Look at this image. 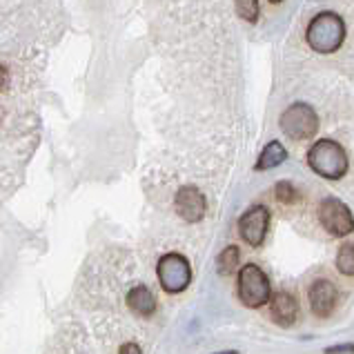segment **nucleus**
Returning a JSON list of instances; mask_svg holds the SVG:
<instances>
[{
  "instance_id": "f257e3e1",
  "label": "nucleus",
  "mask_w": 354,
  "mask_h": 354,
  "mask_svg": "<svg viewBox=\"0 0 354 354\" xmlns=\"http://www.w3.org/2000/svg\"><path fill=\"white\" fill-rule=\"evenodd\" d=\"M308 165L328 180H339L348 174V154L337 140L321 138L308 149Z\"/></svg>"
},
{
  "instance_id": "f03ea898",
  "label": "nucleus",
  "mask_w": 354,
  "mask_h": 354,
  "mask_svg": "<svg viewBox=\"0 0 354 354\" xmlns=\"http://www.w3.org/2000/svg\"><path fill=\"white\" fill-rule=\"evenodd\" d=\"M308 45L319 54H332L346 40V25L335 12H323L315 16L308 25Z\"/></svg>"
},
{
  "instance_id": "7ed1b4c3",
  "label": "nucleus",
  "mask_w": 354,
  "mask_h": 354,
  "mask_svg": "<svg viewBox=\"0 0 354 354\" xmlns=\"http://www.w3.org/2000/svg\"><path fill=\"white\" fill-rule=\"evenodd\" d=\"M236 292L245 308L259 310L268 306L272 299V286L268 274L254 263H245L236 274Z\"/></svg>"
},
{
  "instance_id": "20e7f679",
  "label": "nucleus",
  "mask_w": 354,
  "mask_h": 354,
  "mask_svg": "<svg viewBox=\"0 0 354 354\" xmlns=\"http://www.w3.org/2000/svg\"><path fill=\"white\" fill-rule=\"evenodd\" d=\"M156 274H158L160 288L169 292V295H178V292L189 288L192 266L183 254H178V252H167V254L158 259Z\"/></svg>"
},
{
  "instance_id": "39448f33",
  "label": "nucleus",
  "mask_w": 354,
  "mask_h": 354,
  "mask_svg": "<svg viewBox=\"0 0 354 354\" xmlns=\"http://www.w3.org/2000/svg\"><path fill=\"white\" fill-rule=\"evenodd\" d=\"M317 216H319V223L321 227L328 232V234L343 239L354 232V216L350 207L343 203L341 198L337 196H326L319 203L317 209Z\"/></svg>"
},
{
  "instance_id": "423d86ee",
  "label": "nucleus",
  "mask_w": 354,
  "mask_h": 354,
  "mask_svg": "<svg viewBox=\"0 0 354 354\" xmlns=\"http://www.w3.org/2000/svg\"><path fill=\"white\" fill-rule=\"evenodd\" d=\"M279 125L283 134L292 140H308L317 134L319 129V116L317 112L306 103H295L290 105L286 112L281 114Z\"/></svg>"
},
{
  "instance_id": "0eeeda50",
  "label": "nucleus",
  "mask_w": 354,
  "mask_h": 354,
  "mask_svg": "<svg viewBox=\"0 0 354 354\" xmlns=\"http://www.w3.org/2000/svg\"><path fill=\"white\" fill-rule=\"evenodd\" d=\"M270 227V212L266 205H252L239 221V234L250 248H259L266 241Z\"/></svg>"
},
{
  "instance_id": "6e6552de",
  "label": "nucleus",
  "mask_w": 354,
  "mask_h": 354,
  "mask_svg": "<svg viewBox=\"0 0 354 354\" xmlns=\"http://www.w3.org/2000/svg\"><path fill=\"white\" fill-rule=\"evenodd\" d=\"M174 209L176 214L187 221V223H198L207 212V201L203 196V192L194 185H185L176 192L174 198Z\"/></svg>"
},
{
  "instance_id": "1a4fd4ad",
  "label": "nucleus",
  "mask_w": 354,
  "mask_h": 354,
  "mask_svg": "<svg viewBox=\"0 0 354 354\" xmlns=\"http://www.w3.org/2000/svg\"><path fill=\"white\" fill-rule=\"evenodd\" d=\"M337 301H339L337 288H335V283L328 279H317L308 290L310 310H312V315L319 319L332 317V312L337 308Z\"/></svg>"
},
{
  "instance_id": "9d476101",
  "label": "nucleus",
  "mask_w": 354,
  "mask_h": 354,
  "mask_svg": "<svg viewBox=\"0 0 354 354\" xmlns=\"http://www.w3.org/2000/svg\"><path fill=\"white\" fill-rule=\"evenodd\" d=\"M268 306H270L272 319L283 328L292 326V323L299 319V301L295 295H290V292H277V295H272Z\"/></svg>"
},
{
  "instance_id": "9b49d317",
  "label": "nucleus",
  "mask_w": 354,
  "mask_h": 354,
  "mask_svg": "<svg viewBox=\"0 0 354 354\" xmlns=\"http://www.w3.org/2000/svg\"><path fill=\"white\" fill-rule=\"evenodd\" d=\"M127 306L129 310L138 317H151L156 312V299L151 295V290L145 286H136L129 290L127 295Z\"/></svg>"
},
{
  "instance_id": "f8f14e48",
  "label": "nucleus",
  "mask_w": 354,
  "mask_h": 354,
  "mask_svg": "<svg viewBox=\"0 0 354 354\" xmlns=\"http://www.w3.org/2000/svg\"><path fill=\"white\" fill-rule=\"evenodd\" d=\"M286 158H288V149L283 147L279 140H272V143H268L266 147H263L261 151V156L257 160V165L254 169L259 171H268V169H274L279 167L281 163H286Z\"/></svg>"
},
{
  "instance_id": "ddd939ff",
  "label": "nucleus",
  "mask_w": 354,
  "mask_h": 354,
  "mask_svg": "<svg viewBox=\"0 0 354 354\" xmlns=\"http://www.w3.org/2000/svg\"><path fill=\"white\" fill-rule=\"evenodd\" d=\"M239 263H241V252H239L236 245L225 248V250L218 254V259H216L218 272H221L223 277H230V274H234L236 270H241V268H239Z\"/></svg>"
},
{
  "instance_id": "4468645a",
  "label": "nucleus",
  "mask_w": 354,
  "mask_h": 354,
  "mask_svg": "<svg viewBox=\"0 0 354 354\" xmlns=\"http://www.w3.org/2000/svg\"><path fill=\"white\" fill-rule=\"evenodd\" d=\"M337 270L343 277H354V243H343L337 252Z\"/></svg>"
},
{
  "instance_id": "2eb2a0df",
  "label": "nucleus",
  "mask_w": 354,
  "mask_h": 354,
  "mask_svg": "<svg viewBox=\"0 0 354 354\" xmlns=\"http://www.w3.org/2000/svg\"><path fill=\"white\" fill-rule=\"evenodd\" d=\"M274 194H277V201L283 205H292L299 201V192L295 185L290 183V180H279L277 187H274Z\"/></svg>"
},
{
  "instance_id": "dca6fc26",
  "label": "nucleus",
  "mask_w": 354,
  "mask_h": 354,
  "mask_svg": "<svg viewBox=\"0 0 354 354\" xmlns=\"http://www.w3.org/2000/svg\"><path fill=\"white\" fill-rule=\"evenodd\" d=\"M239 16L248 23H254L259 18V0H236Z\"/></svg>"
},
{
  "instance_id": "f3484780",
  "label": "nucleus",
  "mask_w": 354,
  "mask_h": 354,
  "mask_svg": "<svg viewBox=\"0 0 354 354\" xmlns=\"http://www.w3.org/2000/svg\"><path fill=\"white\" fill-rule=\"evenodd\" d=\"M323 354H354V343H341V346L326 348Z\"/></svg>"
},
{
  "instance_id": "a211bd4d",
  "label": "nucleus",
  "mask_w": 354,
  "mask_h": 354,
  "mask_svg": "<svg viewBox=\"0 0 354 354\" xmlns=\"http://www.w3.org/2000/svg\"><path fill=\"white\" fill-rule=\"evenodd\" d=\"M118 354H143V352H140V348L136 346V343H123Z\"/></svg>"
},
{
  "instance_id": "6ab92c4d",
  "label": "nucleus",
  "mask_w": 354,
  "mask_h": 354,
  "mask_svg": "<svg viewBox=\"0 0 354 354\" xmlns=\"http://www.w3.org/2000/svg\"><path fill=\"white\" fill-rule=\"evenodd\" d=\"M7 85H9V74H7V69L0 65V92H3Z\"/></svg>"
},
{
  "instance_id": "aec40b11",
  "label": "nucleus",
  "mask_w": 354,
  "mask_h": 354,
  "mask_svg": "<svg viewBox=\"0 0 354 354\" xmlns=\"http://www.w3.org/2000/svg\"><path fill=\"white\" fill-rule=\"evenodd\" d=\"M214 354H239L236 350H223V352H214Z\"/></svg>"
},
{
  "instance_id": "412c9836",
  "label": "nucleus",
  "mask_w": 354,
  "mask_h": 354,
  "mask_svg": "<svg viewBox=\"0 0 354 354\" xmlns=\"http://www.w3.org/2000/svg\"><path fill=\"white\" fill-rule=\"evenodd\" d=\"M270 3H274V5H277V3H283V0H270Z\"/></svg>"
}]
</instances>
